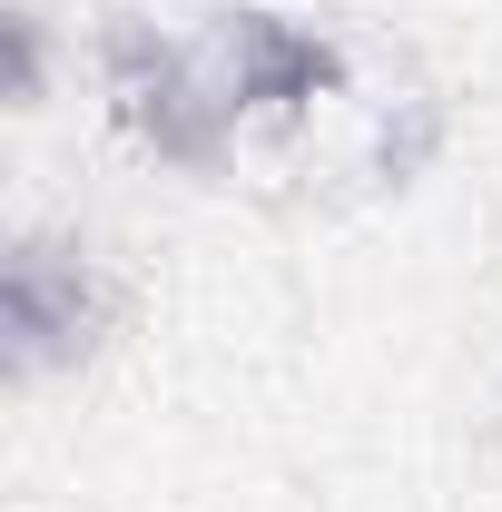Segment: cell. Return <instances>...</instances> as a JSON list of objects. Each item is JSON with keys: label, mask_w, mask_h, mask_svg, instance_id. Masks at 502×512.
<instances>
[{"label": "cell", "mask_w": 502, "mask_h": 512, "mask_svg": "<svg viewBox=\"0 0 502 512\" xmlns=\"http://www.w3.org/2000/svg\"><path fill=\"white\" fill-rule=\"evenodd\" d=\"M89 79H99V99H109V128H119L148 168L217 178V168L237 158V128L247 119L227 109L207 40L158 30L148 10H109L99 40H89Z\"/></svg>", "instance_id": "1"}, {"label": "cell", "mask_w": 502, "mask_h": 512, "mask_svg": "<svg viewBox=\"0 0 502 512\" xmlns=\"http://www.w3.org/2000/svg\"><path fill=\"white\" fill-rule=\"evenodd\" d=\"M109 316H119V286L79 237H60V227L10 237V256H0V365H10V384L89 365Z\"/></svg>", "instance_id": "2"}, {"label": "cell", "mask_w": 502, "mask_h": 512, "mask_svg": "<svg viewBox=\"0 0 502 512\" xmlns=\"http://www.w3.org/2000/svg\"><path fill=\"white\" fill-rule=\"evenodd\" d=\"M197 40H207L217 89H227V109L247 128H296L325 99H345V79H355L345 40L325 20H306V10H276V0H227Z\"/></svg>", "instance_id": "3"}, {"label": "cell", "mask_w": 502, "mask_h": 512, "mask_svg": "<svg viewBox=\"0 0 502 512\" xmlns=\"http://www.w3.org/2000/svg\"><path fill=\"white\" fill-rule=\"evenodd\" d=\"M443 138H453V119H443L434 89L384 99V109H375V178H384V188H414V178L443 158Z\"/></svg>", "instance_id": "4"}, {"label": "cell", "mask_w": 502, "mask_h": 512, "mask_svg": "<svg viewBox=\"0 0 502 512\" xmlns=\"http://www.w3.org/2000/svg\"><path fill=\"white\" fill-rule=\"evenodd\" d=\"M0 50H10V109H40L50 99V10L0 0Z\"/></svg>", "instance_id": "5"}]
</instances>
